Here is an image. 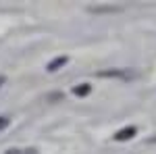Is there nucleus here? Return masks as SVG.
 I'll return each instance as SVG.
<instances>
[{"instance_id": "nucleus-1", "label": "nucleus", "mask_w": 156, "mask_h": 154, "mask_svg": "<svg viewBox=\"0 0 156 154\" xmlns=\"http://www.w3.org/2000/svg\"><path fill=\"white\" fill-rule=\"evenodd\" d=\"M135 133H137V127H125V129H121V131L115 133V140H117V142H125V140H131Z\"/></svg>"}, {"instance_id": "nucleus-2", "label": "nucleus", "mask_w": 156, "mask_h": 154, "mask_svg": "<svg viewBox=\"0 0 156 154\" xmlns=\"http://www.w3.org/2000/svg\"><path fill=\"white\" fill-rule=\"evenodd\" d=\"M90 92H92V85H90V83H81V85L73 88V94L75 96H87Z\"/></svg>"}, {"instance_id": "nucleus-3", "label": "nucleus", "mask_w": 156, "mask_h": 154, "mask_svg": "<svg viewBox=\"0 0 156 154\" xmlns=\"http://www.w3.org/2000/svg\"><path fill=\"white\" fill-rule=\"evenodd\" d=\"M98 77H129L127 71H100Z\"/></svg>"}, {"instance_id": "nucleus-4", "label": "nucleus", "mask_w": 156, "mask_h": 154, "mask_svg": "<svg viewBox=\"0 0 156 154\" xmlns=\"http://www.w3.org/2000/svg\"><path fill=\"white\" fill-rule=\"evenodd\" d=\"M65 63H67V56H58V59H54L48 65V71H56V69H58V67H62Z\"/></svg>"}, {"instance_id": "nucleus-5", "label": "nucleus", "mask_w": 156, "mask_h": 154, "mask_svg": "<svg viewBox=\"0 0 156 154\" xmlns=\"http://www.w3.org/2000/svg\"><path fill=\"white\" fill-rule=\"evenodd\" d=\"M6 154H37L34 148H29V150H9Z\"/></svg>"}, {"instance_id": "nucleus-6", "label": "nucleus", "mask_w": 156, "mask_h": 154, "mask_svg": "<svg viewBox=\"0 0 156 154\" xmlns=\"http://www.w3.org/2000/svg\"><path fill=\"white\" fill-rule=\"evenodd\" d=\"M6 125H9V117H0V131L4 129Z\"/></svg>"}, {"instance_id": "nucleus-7", "label": "nucleus", "mask_w": 156, "mask_h": 154, "mask_svg": "<svg viewBox=\"0 0 156 154\" xmlns=\"http://www.w3.org/2000/svg\"><path fill=\"white\" fill-rule=\"evenodd\" d=\"M2 83H4V77H2V75H0V85H2Z\"/></svg>"}, {"instance_id": "nucleus-8", "label": "nucleus", "mask_w": 156, "mask_h": 154, "mask_svg": "<svg viewBox=\"0 0 156 154\" xmlns=\"http://www.w3.org/2000/svg\"><path fill=\"white\" fill-rule=\"evenodd\" d=\"M150 142H156V135H154V138H150Z\"/></svg>"}]
</instances>
